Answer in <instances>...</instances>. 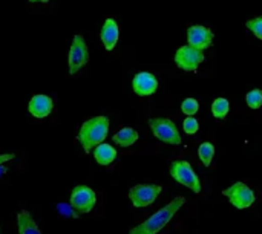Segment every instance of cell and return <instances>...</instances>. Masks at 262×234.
<instances>
[{"label":"cell","instance_id":"cell-18","mask_svg":"<svg viewBox=\"0 0 262 234\" xmlns=\"http://www.w3.org/2000/svg\"><path fill=\"white\" fill-rule=\"evenodd\" d=\"M229 110H230V103L226 98H216L212 103V113L218 120H224L227 116Z\"/></svg>","mask_w":262,"mask_h":234},{"label":"cell","instance_id":"cell-13","mask_svg":"<svg viewBox=\"0 0 262 234\" xmlns=\"http://www.w3.org/2000/svg\"><path fill=\"white\" fill-rule=\"evenodd\" d=\"M118 35H120V31H118L117 21L114 18H106V21L101 28V32H100V37H101V41H103V46L106 48V51H112L117 46Z\"/></svg>","mask_w":262,"mask_h":234},{"label":"cell","instance_id":"cell-9","mask_svg":"<svg viewBox=\"0 0 262 234\" xmlns=\"http://www.w3.org/2000/svg\"><path fill=\"white\" fill-rule=\"evenodd\" d=\"M204 60H206L204 51H200L190 44L181 46L175 54L177 66L186 72H195Z\"/></svg>","mask_w":262,"mask_h":234},{"label":"cell","instance_id":"cell-4","mask_svg":"<svg viewBox=\"0 0 262 234\" xmlns=\"http://www.w3.org/2000/svg\"><path fill=\"white\" fill-rule=\"evenodd\" d=\"M149 127L152 129V133L155 135V138H158L160 141L170 144V146H180L183 144L181 135L178 132L177 124L172 120L167 118H150L147 121Z\"/></svg>","mask_w":262,"mask_h":234},{"label":"cell","instance_id":"cell-17","mask_svg":"<svg viewBox=\"0 0 262 234\" xmlns=\"http://www.w3.org/2000/svg\"><path fill=\"white\" fill-rule=\"evenodd\" d=\"M213 156H215V146L212 143L206 141L198 147V158L204 167H209L212 164Z\"/></svg>","mask_w":262,"mask_h":234},{"label":"cell","instance_id":"cell-20","mask_svg":"<svg viewBox=\"0 0 262 234\" xmlns=\"http://www.w3.org/2000/svg\"><path fill=\"white\" fill-rule=\"evenodd\" d=\"M181 110L186 116H193L195 113H198L200 110V104L195 98H186L181 103Z\"/></svg>","mask_w":262,"mask_h":234},{"label":"cell","instance_id":"cell-21","mask_svg":"<svg viewBox=\"0 0 262 234\" xmlns=\"http://www.w3.org/2000/svg\"><path fill=\"white\" fill-rule=\"evenodd\" d=\"M183 129H184V132H186L187 135H195V133L200 130V123H198L196 118L187 116V118L184 120V123H183Z\"/></svg>","mask_w":262,"mask_h":234},{"label":"cell","instance_id":"cell-3","mask_svg":"<svg viewBox=\"0 0 262 234\" xmlns=\"http://www.w3.org/2000/svg\"><path fill=\"white\" fill-rule=\"evenodd\" d=\"M170 176L180 182L181 185L190 189L193 193L200 195L201 193V179L198 178V175L195 173V170L192 169V166L184 161V159H178V161H173L170 164Z\"/></svg>","mask_w":262,"mask_h":234},{"label":"cell","instance_id":"cell-2","mask_svg":"<svg viewBox=\"0 0 262 234\" xmlns=\"http://www.w3.org/2000/svg\"><path fill=\"white\" fill-rule=\"evenodd\" d=\"M186 204V198L178 196L173 201H170L167 205L160 208L157 213H154L149 219L141 222L140 225L134 227L129 234H158L177 215V212Z\"/></svg>","mask_w":262,"mask_h":234},{"label":"cell","instance_id":"cell-8","mask_svg":"<svg viewBox=\"0 0 262 234\" xmlns=\"http://www.w3.org/2000/svg\"><path fill=\"white\" fill-rule=\"evenodd\" d=\"M89 63V51L88 44L83 38V35L77 34L72 38V44L69 49V58H68V66H69V74L75 75L83 66Z\"/></svg>","mask_w":262,"mask_h":234},{"label":"cell","instance_id":"cell-12","mask_svg":"<svg viewBox=\"0 0 262 234\" xmlns=\"http://www.w3.org/2000/svg\"><path fill=\"white\" fill-rule=\"evenodd\" d=\"M52 109H54V101L51 97L48 95H43V93H38V95H34L28 104V110L32 116L35 118H46L52 113Z\"/></svg>","mask_w":262,"mask_h":234},{"label":"cell","instance_id":"cell-15","mask_svg":"<svg viewBox=\"0 0 262 234\" xmlns=\"http://www.w3.org/2000/svg\"><path fill=\"white\" fill-rule=\"evenodd\" d=\"M94 158L100 166H111L117 159V150L111 144H100L94 149Z\"/></svg>","mask_w":262,"mask_h":234},{"label":"cell","instance_id":"cell-5","mask_svg":"<svg viewBox=\"0 0 262 234\" xmlns=\"http://www.w3.org/2000/svg\"><path fill=\"white\" fill-rule=\"evenodd\" d=\"M223 195L230 201V204L238 208V210H246L250 208L255 202H256V195L255 192L244 182L238 181L235 184H232L230 187H227L226 190H223Z\"/></svg>","mask_w":262,"mask_h":234},{"label":"cell","instance_id":"cell-23","mask_svg":"<svg viewBox=\"0 0 262 234\" xmlns=\"http://www.w3.org/2000/svg\"><path fill=\"white\" fill-rule=\"evenodd\" d=\"M58 212L61 213V215H64V216H68V218H74V219H78L80 218V215L71 207V204L69 205H66V204H60L58 205Z\"/></svg>","mask_w":262,"mask_h":234},{"label":"cell","instance_id":"cell-19","mask_svg":"<svg viewBox=\"0 0 262 234\" xmlns=\"http://www.w3.org/2000/svg\"><path fill=\"white\" fill-rule=\"evenodd\" d=\"M246 103L250 109H259L262 106V90L253 89L246 95Z\"/></svg>","mask_w":262,"mask_h":234},{"label":"cell","instance_id":"cell-10","mask_svg":"<svg viewBox=\"0 0 262 234\" xmlns=\"http://www.w3.org/2000/svg\"><path fill=\"white\" fill-rule=\"evenodd\" d=\"M187 41L190 46L204 51L207 48H210L212 41H213V32L207 28V26H190L187 29Z\"/></svg>","mask_w":262,"mask_h":234},{"label":"cell","instance_id":"cell-24","mask_svg":"<svg viewBox=\"0 0 262 234\" xmlns=\"http://www.w3.org/2000/svg\"><path fill=\"white\" fill-rule=\"evenodd\" d=\"M14 158H15L14 153H3V155H0V166H3L8 161H12Z\"/></svg>","mask_w":262,"mask_h":234},{"label":"cell","instance_id":"cell-25","mask_svg":"<svg viewBox=\"0 0 262 234\" xmlns=\"http://www.w3.org/2000/svg\"><path fill=\"white\" fill-rule=\"evenodd\" d=\"M28 2H31V3H35V2H40V3H48L49 0H28Z\"/></svg>","mask_w":262,"mask_h":234},{"label":"cell","instance_id":"cell-22","mask_svg":"<svg viewBox=\"0 0 262 234\" xmlns=\"http://www.w3.org/2000/svg\"><path fill=\"white\" fill-rule=\"evenodd\" d=\"M246 26H247L259 40H262V17H256V18H252V20L246 21Z\"/></svg>","mask_w":262,"mask_h":234},{"label":"cell","instance_id":"cell-7","mask_svg":"<svg viewBox=\"0 0 262 234\" xmlns=\"http://www.w3.org/2000/svg\"><path fill=\"white\" fill-rule=\"evenodd\" d=\"M161 190V185L157 184H138L129 190V199L137 208L149 207L158 199Z\"/></svg>","mask_w":262,"mask_h":234},{"label":"cell","instance_id":"cell-6","mask_svg":"<svg viewBox=\"0 0 262 234\" xmlns=\"http://www.w3.org/2000/svg\"><path fill=\"white\" fill-rule=\"evenodd\" d=\"M71 207L81 216L86 213H91L97 204V195L95 192L88 185H77L74 187L69 199Z\"/></svg>","mask_w":262,"mask_h":234},{"label":"cell","instance_id":"cell-1","mask_svg":"<svg viewBox=\"0 0 262 234\" xmlns=\"http://www.w3.org/2000/svg\"><path fill=\"white\" fill-rule=\"evenodd\" d=\"M107 133H109V118L104 115H98L86 120L81 124L77 139L84 149V152L91 153L97 146L104 143Z\"/></svg>","mask_w":262,"mask_h":234},{"label":"cell","instance_id":"cell-11","mask_svg":"<svg viewBox=\"0 0 262 234\" xmlns=\"http://www.w3.org/2000/svg\"><path fill=\"white\" fill-rule=\"evenodd\" d=\"M134 92L140 97H149L157 92L158 89V80L150 72H140L132 80Z\"/></svg>","mask_w":262,"mask_h":234},{"label":"cell","instance_id":"cell-14","mask_svg":"<svg viewBox=\"0 0 262 234\" xmlns=\"http://www.w3.org/2000/svg\"><path fill=\"white\" fill-rule=\"evenodd\" d=\"M17 230L18 234H43L35 219L28 210H20L17 215Z\"/></svg>","mask_w":262,"mask_h":234},{"label":"cell","instance_id":"cell-16","mask_svg":"<svg viewBox=\"0 0 262 234\" xmlns=\"http://www.w3.org/2000/svg\"><path fill=\"white\" fill-rule=\"evenodd\" d=\"M112 141L120 147H130L138 141V132L132 127H123L112 136Z\"/></svg>","mask_w":262,"mask_h":234}]
</instances>
